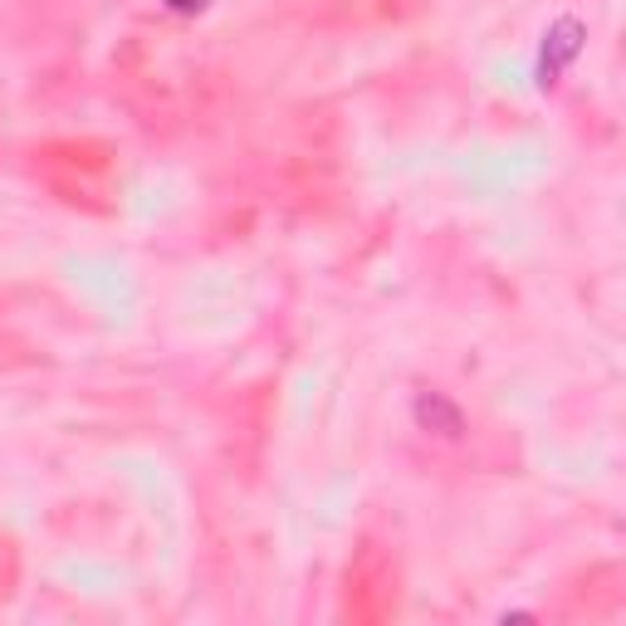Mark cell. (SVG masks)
Listing matches in <instances>:
<instances>
[{
  "instance_id": "cell-2",
  "label": "cell",
  "mask_w": 626,
  "mask_h": 626,
  "mask_svg": "<svg viewBox=\"0 0 626 626\" xmlns=\"http://www.w3.org/2000/svg\"><path fill=\"white\" fill-rule=\"evenodd\" d=\"M578 34H583V24H578V20H563V24H554V34H548V49H554V59H544V73H548V79H554V73H558L563 64H568V59L578 54V49H583ZM548 79H544V83H548Z\"/></svg>"
},
{
  "instance_id": "cell-1",
  "label": "cell",
  "mask_w": 626,
  "mask_h": 626,
  "mask_svg": "<svg viewBox=\"0 0 626 626\" xmlns=\"http://www.w3.org/2000/svg\"><path fill=\"white\" fill-rule=\"evenodd\" d=\"M416 421L426 426V431H436V436H460L465 431V416L456 401H446L440 391H421L416 397Z\"/></svg>"
}]
</instances>
